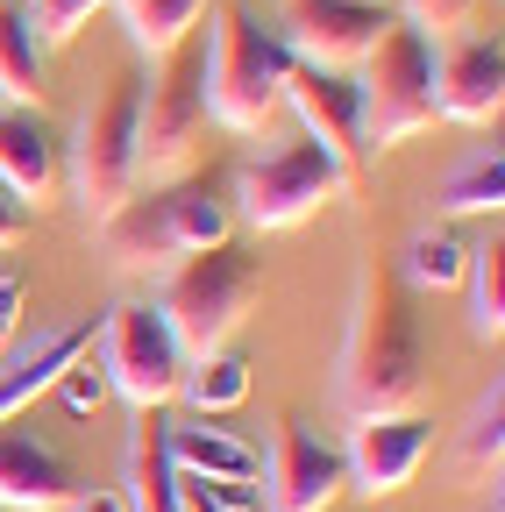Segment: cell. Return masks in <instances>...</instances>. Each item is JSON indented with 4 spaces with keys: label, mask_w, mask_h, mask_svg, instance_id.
<instances>
[{
    "label": "cell",
    "mask_w": 505,
    "mask_h": 512,
    "mask_svg": "<svg viewBox=\"0 0 505 512\" xmlns=\"http://www.w3.org/2000/svg\"><path fill=\"white\" fill-rule=\"evenodd\" d=\"M377 8H385V0H377Z\"/></svg>",
    "instance_id": "836d02e7"
},
{
    "label": "cell",
    "mask_w": 505,
    "mask_h": 512,
    "mask_svg": "<svg viewBox=\"0 0 505 512\" xmlns=\"http://www.w3.org/2000/svg\"><path fill=\"white\" fill-rule=\"evenodd\" d=\"M100 8H114V0H29V15H36L43 43H72Z\"/></svg>",
    "instance_id": "83f0119b"
},
{
    "label": "cell",
    "mask_w": 505,
    "mask_h": 512,
    "mask_svg": "<svg viewBox=\"0 0 505 512\" xmlns=\"http://www.w3.org/2000/svg\"><path fill=\"white\" fill-rule=\"evenodd\" d=\"M150 299L171 320V335L185 342V356H207V349H228L235 328L249 320V306L264 299V264L235 242H214V249L178 256Z\"/></svg>",
    "instance_id": "277c9868"
},
{
    "label": "cell",
    "mask_w": 505,
    "mask_h": 512,
    "mask_svg": "<svg viewBox=\"0 0 505 512\" xmlns=\"http://www.w3.org/2000/svg\"><path fill=\"white\" fill-rule=\"evenodd\" d=\"M65 512H129V505H121V491H114V484H93V491L79 484V491L65 498Z\"/></svg>",
    "instance_id": "1f68e13d"
},
{
    "label": "cell",
    "mask_w": 505,
    "mask_h": 512,
    "mask_svg": "<svg viewBox=\"0 0 505 512\" xmlns=\"http://www.w3.org/2000/svg\"><path fill=\"white\" fill-rule=\"evenodd\" d=\"M43 64H50V43L29 15V0H0V100L36 107L43 100Z\"/></svg>",
    "instance_id": "ffe728a7"
},
{
    "label": "cell",
    "mask_w": 505,
    "mask_h": 512,
    "mask_svg": "<svg viewBox=\"0 0 505 512\" xmlns=\"http://www.w3.org/2000/svg\"><path fill=\"white\" fill-rule=\"evenodd\" d=\"M114 8H121V29H129V43L157 64V57L178 50L185 36H200L207 0H114Z\"/></svg>",
    "instance_id": "603a6c76"
},
{
    "label": "cell",
    "mask_w": 505,
    "mask_h": 512,
    "mask_svg": "<svg viewBox=\"0 0 505 512\" xmlns=\"http://www.w3.org/2000/svg\"><path fill=\"white\" fill-rule=\"evenodd\" d=\"M178 399L193 406V420L242 406V399H249V356H235V349H207V356H193V363H185Z\"/></svg>",
    "instance_id": "d4e9b609"
},
{
    "label": "cell",
    "mask_w": 505,
    "mask_h": 512,
    "mask_svg": "<svg viewBox=\"0 0 505 512\" xmlns=\"http://www.w3.org/2000/svg\"><path fill=\"white\" fill-rule=\"evenodd\" d=\"M434 448V420L427 413H385V420H356L342 463H349V491L356 498H399Z\"/></svg>",
    "instance_id": "5bb4252c"
},
{
    "label": "cell",
    "mask_w": 505,
    "mask_h": 512,
    "mask_svg": "<svg viewBox=\"0 0 505 512\" xmlns=\"http://www.w3.org/2000/svg\"><path fill=\"white\" fill-rule=\"evenodd\" d=\"M292 50L271 22H257L249 8H214L207 29V121L257 136L271 128V114L285 107V79H292Z\"/></svg>",
    "instance_id": "3957f363"
},
{
    "label": "cell",
    "mask_w": 505,
    "mask_h": 512,
    "mask_svg": "<svg viewBox=\"0 0 505 512\" xmlns=\"http://www.w3.org/2000/svg\"><path fill=\"white\" fill-rule=\"evenodd\" d=\"M164 448H171V470L178 477H200V484H214V477H257L264 470V456L242 434L207 427V420H171L164 413Z\"/></svg>",
    "instance_id": "ac0fdd59"
},
{
    "label": "cell",
    "mask_w": 505,
    "mask_h": 512,
    "mask_svg": "<svg viewBox=\"0 0 505 512\" xmlns=\"http://www.w3.org/2000/svg\"><path fill=\"white\" fill-rule=\"evenodd\" d=\"M22 335V271H0V349Z\"/></svg>",
    "instance_id": "4dcf8cb0"
},
{
    "label": "cell",
    "mask_w": 505,
    "mask_h": 512,
    "mask_svg": "<svg viewBox=\"0 0 505 512\" xmlns=\"http://www.w3.org/2000/svg\"><path fill=\"white\" fill-rule=\"evenodd\" d=\"M178 512H221V505H214L200 484H185V477H178Z\"/></svg>",
    "instance_id": "d6a6232c"
},
{
    "label": "cell",
    "mask_w": 505,
    "mask_h": 512,
    "mask_svg": "<svg viewBox=\"0 0 505 512\" xmlns=\"http://www.w3.org/2000/svg\"><path fill=\"white\" fill-rule=\"evenodd\" d=\"M420 392H427V342L413 292L399 285V271L363 264L335 349V406L349 420H385V413H420Z\"/></svg>",
    "instance_id": "6da1fadb"
},
{
    "label": "cell",
    "mask_w": 505,
    "mask_h": 512,
    "mask_svg": "<svg viewBox=\"0 0 505 512\" xmlns=\"http://www.w3.org/2000/svg\"><path fill=\"white\" fill-rule=\"evenodd\" d=\"M235 242V207L221 200V185L207 171H185L171 185L129 192L107 221H100V249L114 256V271L129 278H164L178 256Z\"/></svg>",
    "instance_id": "7a4b0ae2"
},
{
    "label": "cell",
    "mask_w": 505,
    "mask_h": 512,
    "mask_svg": "<svg viewBox=\"0 0 505 512\" xmlns=\"http://www.w3.org/2000/svg\"><path fill=\"white\" fill-rule=\"evenodd\" d=\"M356 86H363V150H399L420 128H434V36L413 22H385L356 57Z\"/></svg>",
    "instance_id": "52a82bcc"
},
{
    "label": "cell",
    "mask_w": 505,
    "mask_h": 512,
    "mask_svg": "<svg viewBox=\"0 0 505 512\" xmlns=\"http://www.w3.org/2000/svg\"><path fill=\"white\" fill-rule=\"evenodd\" d=\"M399 8L420 36H463L477 22V0H399Z\"/></svg>",
    "instance_id": "f1b7e54d"
},
{
    "label": "cell",
    "mask_w": 505,
    "mask_h": 512,
    "mask_svg": "<svg viewBox=\"0 0 505 512\" xmlns=\"http://www.w3.org/2000/svg\"><path fill=\"white\" fill-rule=\"evenodd\" d=\"M0 107H8V100H0Z\"/></svg>",
    "instance_id": "e575fe53"
},
{
    "label": "cell",
    "mask_w": 505,
    "mask_h": 512,
    "mask_svg": "<svg viewBox=\"0 0 505 512\" xmlns=\"http://www.w3.org/2000/svg\"><path fill=\"white\" fill-rule=\"evenodd\" d=\"M29 228H36V207H22L8 185H0V249H22L29 242Z\"/></svg>",
    "instance_id": "f546056e"
},
{
    "label": "cell",
    "mask_w": 505,
    "mask_h": 512,
    "mask_svg": "<svg viewBox=\"0 0 505 512\" xmlns=\"http://www.w3.org/2000/svg\"><path fill=\"white\" fill-rule=\"evenodd\" d=\"M498 456H505V384L491 377L470 406V420H463V434H456V470L470 484L498 491Z\"/></svg>",
    "instance_id": "7402d4cb"
},
{
    "label": "cell",
    "mask_w": 505,
    "mask_h": 512,
    "mask_svg": "<svg viewBox=\"0 0 505 512\" xmlns=\"http://www.w3.org/2000/svg\"><path fill=\"white\" fill-rule=\"evenodd\" d=\"M136 121H143V72L107 79L100 100H86L79 128L65 136V178H72V207L100 228L129 192H143L136 171Z\"/></svg>",
    "instance_id": "5b68a950"
},
{
    "label": "cell",
    "mask_w": 505,
    "mask_h": 512,
    "mask_svg": "<svg viewBox=\"0 0 505 512\" xmlns=\"http://www.w3.org/2000/svg\"><path fill=\"white\" fill-rule=\"evenodd\" d=\"M349 491V463L342 448L321 441L299 420H278L271 427V477H264V505L271 512H328L335 498Z\"/></svg>",
    "instance_id": "4fadbf2b"
},
{
    "label": "cell",
    "mask_w": 505,
    "mask_h": 512,
    "mask_svg": "<svg viewBox=\"0 0 505 512\" xmlns=\"http://www.w3.org/2000/svg\"><path fill=\"white\" fill-rule=\"evenodd\" d=\"M79 491L72 463L29 427H0V512H65V498Z\"/></svg>",
    "instance_id": "2e32d148"
},
{
    "label": "cell",
    "mask_w": 505,
    "mask_h": 512,
    "mask_svg": "<svg viewBox=\"0 0 505 512\" xmlns=\"http://www.w3.org/2000/svg\"><path fill=\"white\" fill-rule=\"evenodd\" d=\"M463 264H470V242L449 228V221H427V228H413V242H406V292H449V285H463Z\"/></svg>",
    "instance_id": "cb8c5ba5"
},
{
    "label": "cell",
    "mask_w": 505,
    "mask_h": 512,
    "mask_svg": "<svg viewBox=\"0 0 505 512\" xmlns=\"http://www.w3.org/2000/svg\"><path fill=\"white\" fill-rule=\"evenodd\" d=\"M207 150V43L185 36L143 72V121H136V171L171 185Z\"/></svg>",
    "instance_id": "8992f818"
},
{
    "label": "cell",
    "mask_w": 505,
    "mask_h": 512,
    "mask_svg": "<svg viewBox=\"0 0 505 512\" xmlns=\"http://www.w3.org/2000/svg\"><path fill=\"white\" fill-rule=\"evenodd\" d=\"M349 192V171L321 150V143H278V150H264V157H249L242 171H235V221H249L257 235H278V228H299V221H313L328 200H342Z\"/></svg>",
    "instance_id": "9c48e42d"
},
{
    "label": "cell",
    "mask_w": 505,
    "mask_h": 512,
    "mask_svg": "<svg viewBox=\"0 0 505 512\" xmlns=\"http://www.w3.org/2000/svg\"><path fill=\"white\" fill-rule=\"evenodd\" d=\"M86 342H93V320H79V328H43L36 349H22L8 370H0V427L22 420V413L50 392V384H57V370H65Z\"/></svg>",
    "instance_id": "d6986e66"
},
{
    "label": "cell",
    "mask_w": 505,
    "mask_h": 512,
    "mask_svg": "<svg viewBox=\"0 0 505 512\" xmlns=\"http://www.w3.org/2000/svg\"><path fill=\"white\" fill-rule=\"evenodd\" d=\"M285 107L299 114V136L306 143H321L349 185L363 178V86L356 72H321V64H292V79H285Z\"/></svg>",
    "instance_id": "30bf717a"
},
{
    "label": "cell",
    "mask_w": 505,
    "mask_h": 512,
    "mask_svg": "<svg viewBox=\"0 0 505 512\" xmlns=\"http://www.w3.org/2000/svg\"><path fill=\"white\" fill-rule=\"evenodd\" d=\"M498 107H505V43L484 36V29L441 36V50H434V114L463 121V128H484V121H498Z\"/></svg>",
    "instance_id": "7c38bea8"
},
{
    "label": "cell",
    "mask_w": 505,
    "mask_h": 512,
    "mask_svg": "<svg viewBox=\"0 0 505 512\" xmlns=\"http://www.w3.org/2000/svg\"><path fill=\"white\" fill-rule=\"evenodd\" d=\"M498 207H505V157H498V143L470 150L449 178L434 185V214L441 221H477V214H498Z\"/></svg>",
    "instance_id": "44dd1931"
},
{
    "label": "cell",
    "mask_w": 505,
    "mask_h": 512,
    "mask_svg": "<svg viewBox=\"0 0 505 512\" xmlns=\"http://www.w3.org/2000/svg\"><path fill=\"white\" fill-rule=\"evenodd\" d=\"M463 313H470V335L477 342L505 335V242L498 235L484 249H470V264H463Z\"/></svg>",
    "instance_id": "484cf974"
},
{
    "label": "cell",
    "mask_w": 505,
    "mask_h": 512,
    "mask_svg": "<svg viewBox=\"0 0 505 512\" xmlns=\"http://www.w3.org/2000/svg\"><path fill=\"white\" fill-rule=\"evenodd\" d=\"M392 15L377 0H278V36L299 64H321V72H356V57L370 50V36Z\"/></svg>",
    "instance_id": "8fae6325"
},
{
    "label": "cell",
    "mask_w": 505,
    "mask_h": 512,
    "mask_svg": "<svg viewBox=\"0 0 505 512\" xmlns=\"http://www.w3.org/2000/svg\"><path fill=\"white\" fill-rule=\"evenodd\" d=\"M50 392H57V399H65L72 413H93V406L107 399V370H100V356H93V342H86V349H79V356H72L65 370H57V384H50Z\"/></svg>",
    "instance_id": "4316f807"
},
{
    "label": "cell",
    "mask_w": 505,
    "mask_h": 512,
    "mask_svg": "<svg viewBox=\"0 0 505 512\" xmlns=\"http://www.w3.org/2000/svg\"><path fill=\"white\" fill-rule=\"evenodd\" d=\"M0 185L22 207H43L65 185V136L43 121V107H0Z\"/></svg>",
    "instance_id": "9a60e30c"
},
{
    "label": "cell",
    "mask_w": 505,
    "mask_h": 512,
    "mask_svg": "<svg viewBox=\"0 0 505 512\" xmlns=\"http://www.w3.org/2000/svg\"><path fill=\"white\" fill-rule=\"evenodd\" d=\"M93 356L107 370V392L129 399V413H164L185 384V342L171 335V320L157 313V299H121L100 313L93 328Z\"/></svg>",
    "instance_id": "ba28073f"
},
{
    "label": "cell",
    "mask_w": 505,
    "mask_h": 512,
    "mask_svg": "<svg viewBox=\"0 0 505 512\" xmlns=\"http://www.w3.org/2000/svg\"><path fill=\"white\" fill-rule=\"evenodd\" d=\"M121 505L129 512H178V470L164 448V413L129 420V448H121Z\"/></svg>",
    "instance_id": "e0dca14e"
}]
</instances>
